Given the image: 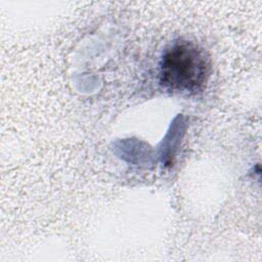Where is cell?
Here are the masks:
<instances>
[{"mask_svg":"<svg viewBox=\"0 0 262 262\" xmlns=\"http://www.w3.org/2000/svg\"><path fill=\"white\" fill-rule=\"evenodd\" d=\"M210 70V59L203 48L192 41H174L161 56L159 83L171 93L196 94L205 88Z\"/></svg>","mask_w":262,"mask_h":262,"instance_id":"obj_1","label":"cell"}]
</instances>
